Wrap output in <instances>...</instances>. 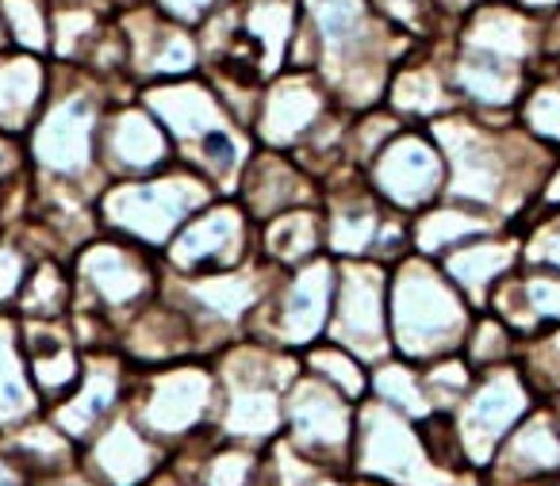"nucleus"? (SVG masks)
<instances>
[{"label": "nucleus", "mask_w": 560, "mask_h": 486, "mask_svg": "<svg viewBox=\"0 0 560 486\" xmlns=\"http://www.w3.org/2000/svg\"><path fill=\"white\" fill-rule=\"evenodd\" d=\"M545 406H549L552 422H557V429H560V394H557V399H549V402H545Z\"/></svg>", "instance_id": "51"}, {"label": "nucleus", "mask_w": 560, "mask_h": 486, "mask_svg": "<svg viewBox=\"0 0 560 486\" xmlns=\"http://www.w3.org/2000/svg\"><path fill=\"white\" fill-rule=\"evenodd\" d=\"M557 471H560V429L552 422L549 406H537L503 440V448L495 452V460H491V467L483 475L499 478V483H529V478L557 475Z\"/></svg>", "instance_id": "27"}, {"label": "nucleus", "mask_w": 560, "mask_h": 486, "mask_svg": "<svg viewBox=\"0 0 560 486\" xmlns=\"http://www.w3.org/2000/svg\"><path fill=\"white\" fill-rule=\"evenodd\" d=\"M541 16L518 9V4H480L460 16L457 50L503 58V62L534 70L541 58Z\"/></svg>", "instance_id": "22"}, {"label": "nucleus", "mask_w": 560, "mask_h": 486, "mask_svg": "<svg viewBox=\"0 0 560 486\" xmlns=\"http://www.w3.org/2000/svg\"><path fill=\"white\" fill-rule=\"evenodd\" d=\"M238 203L254 226L269 223V218L284 215V211L312 208L319 200V188L315 177L304 173V165L292 154H280V150H254V157L246 162L238 180Z\"/></svg>", "instance_id": "20"}, {"label": "nucleus", "mask_w": 560, "mask_h": 486, "mask_svg": "<svg viewBox=\"0 0 560 486\" xmlns=\"http://www.w3.org/2000/svg\"><path fill=\"white\" fill-rule=\"evenodd\" d=\"M39 486H96L93 478L85 475V471H70V475H58V478H47V483H39Z\"/></svg>", "instance_id": "48"}, {"label": "nucleus", "mask_w": 560, "mask_h": 486, "mask_svg": "<svg viewBox=\"0 0 560 486\" xmlns=\"http://www.w3.org/2000/svg\"><path fill=\"white\" fill-rule=\"evenodd\" d=\"M514 4L534 12V16H552V12H560V0H514Z\"/></svg>", "instance_id": "47"}, {"label": "nucleus", "mask_w": 560, "mask_h": 486, "mask_svg": "<svg viewBox=\"0 0 560 486\" xmlns=\"http://www.w3.org/2000/svg\"><path fill=\"white\" fill-rule=\"evenodd\" d=\"M20 345H24L27 376L43 402V414L73 394L85 371V353L73 341L66 322H24L20 325Z\"/></svg>", "instance_id": "23"}, {"label": "nucleus", "mask_w": 560, "mask_h": 486, "mask_svg": "<svg viewBox=\"0 0 560 486\" xmlns=\"http://www.w3.org/2000/svg\"><path fill=\"white\" fill-rule=\"evenodd\" d=\"M254 261V218L238 200H215L196 211L165 246V276H211Z\"/></svg>", "instance_id": "12"}, {"label": "nucleus", "mask_w": 560, "mask_h": 486, "mask_svg": "<svg viewBox=\"0 0 560 486\" xmlns=\"http://www.w3.org/2000/svg\"><path fill=\"white\" fill-rule=\"evenodd\" d=\"M353 478H373L384 486H445L453 475L434 467L419 437V422L376 399L358 402V437L350 455Z\"/></svg>", "instance_id": "8"}, {"label": "nucleus", "mask_w": 560, "mask_h": 486, "mask_svg": "<svg viewBox=\"0 0 560 486\" xmlns=\"http://www.w3.org/2000/svg\"><path fill=\"white\" fill-rule=\"evenodd\" d=\"M162 257L124 238H93L73 257V307L127 322L162 295Z\"/></svg>", "instance_id": "6"}, {"label": "nucleus", "mask_w": 560, "mask_h": 486, "mask_svg": "<svg viewBox=\"0 0 560 486\" xmlns=\"http://www.w3.org/2000/svg\"><path fill=\"white\" fill-rule=\"evenodd\" d=\"M388 264L376 261H335V307H330L327 337L358 356L365 368L388 360Z\"/></svg>", "instance_id": "11"}, {"label": "nucleus", "mask_w": 560, "mask_h": 486, "mask_svg": "<svg viewBox=\"0 0 560 486\" xmlns=\"http://www.w3.org/2000/svg\"><path fill=\"white\" fill-rule=\"evenodd\" d=\"M365 180L392 211L411 218L445 195V157L427 127H404L365 165Z\"/></svg>", "instance_id": "13"}, {"label": "nucleus", "mask_w": 560, "mask_h": 486, "mask_svg": "<svg viewBox=\"0 0 560 486\" xmlns=\"http://www.w3.org/2000/svg\"><path fill=\"white\" fill-rule=\"evenodd\" d=\"M0 486H35V478L0 448Z\"/></svg>", "instance_id": "45"}, {"label": "nucleus", "mask_w": 560, "mask_h": 486, "mask_svg": "<svg viewBox=\"0 0 560 486\" xmlns=\"http://www.w3.org/2000/svg\"><path fill=\"white\" fill-rule=\"evenodd\" d=\"M522 238V264L529 269H552L560 272V208L557 211H534Z\"/></svg>", "instance_id": "41"}, {"label": "nucleus", "mask_w": 560, "mask_h": 486, "mask_svg": "<svg viewBox=\"0 0 560 486\" xmlns=\"http://www.w3.org/2000/svg\"><path fill=\"white\" fill-rule=\"evenodd\" d=\"M119 9H139V4H150V0H116Z\"/></svg>", "instance_id": "52"}, {"label": "nucleus", "mask_w": 560, "mask_h": 486, "mask_svg": "<svg viewBox=\"0 0 560 486\" xmlns=\"http://www.w3.org/2000/svg\"><path fill=\"white\" fill-rule=\"evenodd\" d=\"M304 371L319 376L323 383L342 391L350 402L369 399V368L353 353H346L342 345H335V341H315L312 348H304Z\"/></svg>", "instance_id": "35"}, {"label": "nucleus", "mask_w": 560, "mask_h": 486, "mask_svg": "<svg viewBox=\"0 0 560 486\" xmlns=\"http://www.w3.org/2000/svg\"><path fill=\"white\" fill-rule=\"evenodd\" d=\"M518 127L541 146L560 150V81H534L518 104Z\"/></svg>", "instance_id": "39"}, {"label": "nucleus", "mask_w": 560, "mask_h": 486, "mask_svg": "<svg viewBox=\"0 0 560 486\" xmlns=\"http://www.w3.org/2000/svg\"><path fill=\"white\" fill-rule=\"evenodd\" d=\"M476 376L480 371L468 368L465 356H442V360L427 364L422 368V379H427V391H430V402H434V410H442V414H453V410L465 402V394L472 391Z\"/></svg>", "instance_id": "40"}, {"label": "nucleus", "mask_w": 560, "mask_h": 486, "mask_svg": "<svg viewBox=\"0 0 560 486\" xmlns=\"http://www.w3.org/2000/svg\"><path fill=\"white\" fill-rule=\"evenodd\" d=\"M32 264H35V249L27 241H20L16 234L0 238V310L20 299V287H24Z\"/></svg>", "instance_id": "43"}, {"label": "nucleus", "mask_w": 560, "mask_h": 486, "mask_svg": "<svg viewBox=\"0 0 560 486\" xmlns=\"http://www.w3.org/2000/svg\"><path fill=\"white\" fill-rule=\"evenodd\" d=\"M445 157V195L499 215L503 223L518 218L529 203L541 200L557 150L541 146L526 131H514L503 119L457 108L427 127Z\"/></svg>", "instance_id": "1"}, {"label": "nucleus", "mask_w": 560, "mask_h": 486, "mask_svg": "<svg viewBox=\"0 0 560 486\" xmlns=\"http://www.w3.org/2000/svg\"><path fill=\"white\" fill-rule=\"evenodd\" d=\"M373 9L392 32L407 35V39L430 35V24H438V16H442L438 0H373Z\"/></svg>", "instance_id": "42"}, {"label": "nucleus", "mask_w": 560, "mask_h": 486, "mask_svg": "<svg viewBox=\"0 0 560 486\" xmlns=\"http://www.w3.org/2000/svg\"><path fill=\"white\" fill-rule=\"evenodd\" d=\"M457 93L450 81V62H434L430 55H407L392 70L384 88V108L407 127H430L434 119L457 111Z\"/></svg>", "instance_id": "25"}, {"label": "nucleus", "mask_w": 560, "mask_h": 486, "mask_svg": "<svg viewBox=\"0 0 560 486\" xmlns=\"http://www.w3.org/2000/svg\"><path fill=\"white\" fill-rule=\"evenodd\" d=\"M280 437L319 467L350 471L353 437H358V402H350L312 371H300L296 383L284 391Z\"/></svg>", "instance_id": "9"}, {"label": "nucleus", "mask_w": 560, "mask_h": 486, "mask_svg": "<svg viewBox=\"0 0 560 486\" xmlns=\"http://www.w3.org/2000/svg\"><path fill=\"white\" fill-rule=\"evenodd\" d=\"M50 0H0V24L12 50L50 55Z\"/></svg>", "instance_id": "36"}, {"label": "nucleus", "mask_w": 560, "mask_h": 486, "mask_svg": "<svg viewBox=\"0 0 560 486\" xmlns=\"http://www.w3.org/2000/svg\"><path fill=\"white\" fill-rule=\"evenodd\" d=\"M307 486H353V475L350 471H323V475L312 478Z\"/></svg>", "instance_id": "49"}, {"label": "nucleus", "mask_w": 560, "mask_h": 486, "mask_svg": "<svg viewBox=\"0 0 560 486\" xmlns=\"http://www.w3.org/2000/svg\"><path fill=\"white\" fill-rule=\"evenodd\" d=\"M476 310L457 292L438 261L411 253L392 269L388 284V325L392 353L399 360H411L419 368L457 356L468 337Z\"/></svg>", "instance_id": "3"}, {"label": "nucleus", "mask_w": 560, "mask_h": 486, "mask_svg": "<svg viewBox=\"0 0 560 486\" xmlns=\"http://www.w3.org/2000/svg\"><path fill=\"white\" fill-rule=\"evenodd\" d=\"M219 376L215 364L180 360L165 368H150L135 376L127 414L173 452L188 440L215 432Z\"/></svg>", "instance_id": "5"}, {"label": "nucleus", "mask_w": 560, "mask_h": 486, "mask_svg": "<svg viewBox=\"0 0 560 486\" xmlns=\"http://www.w3.org/2000/svg\"><path fill=\"white\" fill-rule=\"evenodd\" d=\"M460 356H465L472 371L514 364V356H518V333H514L506 322H499L491 310H483V315H476L472 325H468V337H465V345H460Z\"/></svg>", "instance_id": "37"}, {"label": "nucleus", "mask_w": 560, "mask_h": 486, "mask_svg": "<svg viewBox=\"0 0 560 486\" xmlns=\"http://www.w3.org/2000/svg\"><path fill=\"white\" fill-rule=\"evenodd\" d=\"M50 93V66L39 55L0 50V131L27 134Z\"/></svg>", "instance_id": "29"}, {"label": "nucleus", "mask_w": 560, "mask_h": 486, "mask_svg": "<svg viewBox=\"0 0 560 486\" xmlns=\"http://www.w3.org/2000/svg\"><path fill=\"white\" fill-rule=\"evenodd\" d=\"M330 111H335V100L315 73L284 70L265 85L254 119V139L261 150L292 154Z\"/></svg>", "instance_id": "16"}, {"label": "nucleus", "mask_w": 560, "mask_h": 486, "mask_svg": "<svg viewBox=\"0 0 560 486\" xmlns=\"http://www.w3.org/2000/svg\"><path fill=\"white\" fill-rule=\"evenodd\" d=\"M173 139L165 127L142 108V100L104 111L101 123V173L108 185L142 180L173 165Z\"/></svg>", "instance_id": "18"}, {"label": "nucleus", "mask_w": 560, "mask_h": 486, "mask_svg": "<svg viewBox=\"0 0 560 486\" xmlns=\"http://www.w3.org/2000/svg\"><path fill=\"white\" fill-rule=\"evenodd\" d=\"M327 249V218L323 208H296L284 215L261 223V238H257V257L272 269L289 272L300 264L315 261Z\"/></svg>", "instance_id": "31"}, {"label": "nucleus", "mask_w": 560, "mask_h": 486, "mask_svg": "<svg viewBox=\"0 0 560 486\" xmlns=\"http://www.w3.org/2000/svg\"><path fill=\"white\" fill-rule=\"evenodd\" d=\"M43 414V402L32 387L24 360V345H20V322L0 310V432L16 429V425L32 422Z\"/></svg>", "instance_id": "32"}, {"label": "nucleus", "mask_w": 560, "mask_h": 486, "mask_svg": "<svg viewBox=\"0 0 560 486\" xmlns=\"http://www.w3.org/2000/svg\"><path fill=\"white\" fill-rule=\"evenodd\" d=\"M335 307V257H315L300 269L280 272L269 299L249 318V337L284 353H304L327 337Z\"/></svg>", "instance_id": "7"}, {"label": "nucleus", "mask_w": 560, "mask_h": 486, "mask_svg": "<svg viewBox=\"0 0 560 486\" xmlns=\"http://www.w3.org/2000/svg\"><path fill=\"white\" fill-rule=\"evenodd\" d=\"M139 100L158 123L165 127V134L173 139V146H180L188 154L192 146H200L211 131L231 123V116L219 104L211 81L177 78V81H154V85L139 88Z\"/></svg>", "instance_id": "21"}, {"label": "nucleus", "mask_w": 560, "mask_h": 486, "mask_svg": "<svg viewBox=\"0 0 560 486\" xmlns=\"http://www.w3.org/2000/svg\"><path fill=\"white\" fill-rule=\"evenodd\" d=\"M541 406L537 391L529 387V379L522 376L518 364H499L476 376L472 391L465 394L453 422L460 432V448L472 471H488L495 452L503 448V440L518 429V422L526 414Z\"/></svg>", "instance_id": "10"}, {"label": "nucleus", "mask_w": 560, "mask_h": 486, "mask_svg": "<svg viewBox=\"0 0 560 486\" xmlns=\"http://www.w3.org/2000/svg\"><path fill=\"white\" fill-rule=\"evenodd\" d=\"M16 310L24 322H66L73 310V272L58 257H35Z\"/></svg>", "instance_id": "33"}, {"label": "nucleus", "mask_w": 560, "mask_h": 486, "mask_svg": "<svg viewBox=\"0 0 560 486\" xmlns=\"http://www.w3.org/2000/svg\"><path fill=\"white\" fill-rule=\"evenodd\" d=\"M557 78H560V66H557Z\"/></svg>", "instance_id": "54"}, {"label": "nucleus", "mask_w": 560, "mask_h": 486, "mask_svg": "<svg viewBox=\"0 0 560 486\" xmlns=\"http://www.w3.org/2000/svg\"><path fill=\"white\" fill-rule=\"evenodd\" d=\"M0 448L35 478V486L81 467V448L47 414L32 417V422L16 425L9 432H0Z\"/></svg>", "instance_id": "30"}, {"label": "nucleus", "mask_w": 560, "mask_h": 486, "mask_svg": "<svg viewBox=\"0 0 560 486\" xmlns=\"http://www.w3.org/2000/svg\"><path fill=\"white\" fill-rule=\"evenodd\" d=\"M165 463L170 448L158 444L127 410L81 444V471L96 486H150Z\"/></svg>", "instance_id": "19"}, {"label": "nucleus", "mask_w": 560, "mask_h": 486, "mask_svg": "<svg viewBox=\"0 0 560 486\" xmlns=\"http://www.w3.org/2000/svg\"><path fill=\"white\" fill-rule=\"evenodd\" d=\"M396 211L373 192L365 169L346 165L323 188V218H327V253L338 261H373L376 241Z\"/></svg>", "instance_id": "15"}, {"label": "nucleus", "mask_w": 560, "mask_h": 486, "mask_svg": "<svg viewBox=\"0 0 560 486\" xmlns=\"http://www.w3.org/2000/svg\"><path fill=\"white\" fill-rule=\"evenodd\" d=\"M438 264L457 284V292L472 303V310H483L499 280H506L522 264V238L506 230L483 234V238H472L445 253Z\"/></svg>", "instance_id": "26"}, {"label": "nucleus", "mask_w": 560, "mask_h": 486, "mask_svg": "<svg viewBox=\"0 0 560 486\" xmlns=\"http://www.w3.org/2000/svg\"><path fill=\"white\" fill-rule=\"evenodd\" d=\"M139 368H131L119 348H104V353H85V371H81V383L73 387V394L66 402L47 410V417L73 440V444H85L93 440L104 425L116 414L127 410L131 399V387Z\"/></svg>", "instance_id": "14"}, {"label": "nucleus", "mask_w": 560, "mask_h": 486, "mask_svg": "<svg viewBox=\"0 0 560 486\" xmlns=\"http://www.w3.org/2000/svg\"><path fill=\"white\" fill-rule=\"evenodd\" d=\"M450 81L457 100L468 111H480V116H495L499 111V116H506V111H518L522 96L534 85V70L503 62V58L457 50L450 58Z\"/></svg>", "instance_id": "24"}, {"label": "nucleus", "mask_w": 560, "mask_h": 486, "mask_svg": "<svg viewBox=\"0 0 560 486\" xmlns=\"http://www.w3.org/2000/svg\"><path fill=\"white\" fill-rule=\"evenodd\" d=\"M445 486H488V483H483V471H465V475H453Z\"/></svg>", "instance_id": "50"}, {"label": "nucleus", "mask_w": 560, "mask_h": 486, "mask_svg": "<svg viewBox=\"0 0 560 486\" xmlns=\"http://www.w3.org/2000/svg\"><path fill=\"white\" fill-rule=\"evenodd\" d=\"M369 399L399 410V414L411 417V422H422V417L434 414V402H430L422 368L411 360H399V356H388V360L369 368Z\"/></svg>", "instance_id": "34"}, {"label": "nucleus", "mask_w": 560, "mask_h": 486, "mask_svg": "<svg viewBox=\"0 0 560 486\" xmlns=\"http://www.w3.org/2000/svg\"><path fill=\"white\" fill-rule=\"evenodd\" d=\"M537 203H545V208H560V157H557V165L549 169V177H545L541 200H537Z\"/></svg>", "instance_id": "46"}, {"label": "nucleus", "mask_w": 560, "mask_h": 486, "mask_svg": "<svg viewBox=\"0 0 560 486\" xmlns=\"http://www.w3.org/2000/svg\"><path fill=\"white\" fill-rule=\"evenodd\" d=\"M162 16H170V20H177V24H185V27H200L203 20L211 16V12H219L226 4V0H150Z\"/></svg>", "instance_id": "44"}, {"label": "nucleus", "mask_w": 560, "mask_h": 486, "mask_svg": "<svg viewBox=\"0 0 560 486\" xmlns=\"http://www.w3.org/2000/svg\"><path fill=\"white\" fill-rule=\"evenodd\" d=\"M503 230V218L491 215L480 208H465V203L453 200H438L427 211L411 215V249L427 261H442L445 253H453L457 246L483 234Z\"/></svg>", "instance_id": "28"}, {"label": "nucleus", "mask_w": 560, "mask_h": 486, "mask_svg": "<svg viewBox=\"0 0 560 486\" xmlns=\"http://www.w3.org/2000/svg\"><path fill=\"white\" fill-rule=\"evenodd\" d=\"M66 78L70 85H58L50 70L47 104L27 131V157L43 185L96 195L101 185L108 188V180H101V123L108 104H104L101 78L78 66H66Z\"/></svg>", "instance_id": "2"}, {"label": "nucleus", "mask_w": 560, "mask_h": 486, "mask_svg": "<svg viewBox=\"0 0 560 486\" xmlns=\"http://www.w3.org/2000/svg\"><path fill=\"white\" fill-rule=\"evenodd\" d=\"M0 50H9V39H4V24H0Z\"/></svg>", "instance_id": "53"}, {"label": "nucleus", "mask_w": 560, "mask_h": 486, "mask_svg": "<svg viewBox=\"0 0 560 486\" xmlns=\"http://www.w3.org/2000/svg\"><path fill=\"white\" fill-rule=\"evenodd\" d=\"M223 200L208 180L188 165H170L142 180H116L96 195V223L131 246H142L162 257L177 230L203 211L208 203Z\"/></svg>", "instance_id": "4"}, {"label": "nucleus", "mask_w": 560, "mask_h": 486, "mask_svg": "<svg viewBox=\"0 0 560 486\" xmlns=\"http://www.w3.org/2000/svg\"><path fill=\"white\" fill-rule=\"evenodd\" d=\"M119 27H124V39H127V73L150 81V85L154 81L192 78L203 66L200 39H196L192 27L162 16L154 4L124 9Z\"/></svg>", "instance_id": "17"}, {"label": "nucleus", "mask_w": 560, "mask_h": 486, "mask_svg": "<svg viewBox=\"0 0 560 486\" xmlns=\"http://www.w3.org/2000/svg\"><path fill=\"white\" fill-rule=\"evenodd\" d=\"M514 364H518L522 376L529 379L537 399H545V402L557 399L560 394V325H549V330L518 341Z\"/></svg>", "instance_id": "38"}]
</instances>
